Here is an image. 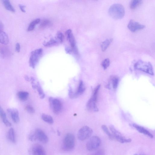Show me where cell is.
I'll return each instance as SVG.
<instances>
[{"label":"cell","instance_id":"cell-1","mask_svg":"<svg viewBox=\"0 0 155 155\" xmlns=\"http://www.w3.org/2000/svg\"><path fill=\"white\" fill-rule=\"evenodd\" d=\"M108 13L113 19H121L125 15V9L122 5L115 4L111 6L108 10Z\"/></svg>","mask_w":155,"mask_h":155},{"label":"cell","instance_id":"cell-2","mask_svg":"<svg viewBox=\"0 0 155 155\" xmlns=\"http://www.w3.org/2000/svg\"><path fill=\"white\" fill-rule=\"evenodd\" d=\"M29 140L32 141H38L43 144H46L49 141L48 137L43 131L37 129L31 132L29 136Z\"/></svg>","mask_w":155,"mask_h":155},{"label":"cell","instance_id":"cell-3","mask_svg":"<svg viewBox=\"0 0 155 155\" xmlns=\"http://www.w3.org/2000/svg\"><path fill=\"white\" fill-rule=\"evenodd\" d=\"M135 69L149 74L154 75V72L152 65L150 62L139 60L134 65Z\"/></svg>","mask_w":155,"mask_h":155},{"label":"cell","instance_id":"cell-4","mask_svg":"<svg viewBox=\"0 0 155 155\" xmlns=\"http://www.w3.org/2000/svg\"><path fill=\"white\" fill-rule=\"evenodd\" d=\"M75 145V138L73 134L69 133L64 139L63 148L65 151H70L73 150Z\"/></svg>","mask_w":155,"mask_h":155},{"label":"cell","instance_id":"cell-5","mask_svg":"<svg viewBox=\"0 0 155 155\" xmlns=\"http://www.w3.org/2000/svg\"><path fill=\"white\" fill-rule=\"evenodd\" d=\"M43 50L39 49L32 51L29 59L30 66L34 69L43 54Z\"/></svg>","mask_w":155,"mask_h":155},{"label":"cell","instance_id":"cell-6","mask_svg":"<svg viewBox=\"0 0 155 155\" xmlns=\"http://www.w3.org/2000/svg\"><path fill=\"white\" fill-rule=\"evenodd\" d=\"M49 102L50 106L54 113L56 115L60 114L63 108L61 101L57 99L51 97L49 99Z\"/></svg>","mask_w":155,"mask_h":155},{"label":"cell","instance_id":"cell-7","mask_svg":"<svg viewBox=\"0 0 155 155\" xmlns=\"http://www.w3.org/2000/svg\"><path fill=\"white\" fill-rule=\"evenodd\" d=\"M93 132V130L87 126H83L78 133V138L81 141H84L90 137Z\"/></svg>","mask_w":155,"mask_h":155},{"label":"cell","instance_id":"cell-8","mask_svg":"<svg viewBox=\"0 0 155 155\" xmlns=\"http://www.w3.org/2000/svg\"><path fill=\"white\" fill-rule=\"evenodd\" d=\"M101 141L97 136H94L88 141L86 144L87 150L90 151L96 150L100 146Z\"/></svg>","mask_w":155,"mask_h":155},{"label":"cell","instance_id":"cell-9","mask_svg":"<svg viewBox=\"0 0 155 155\" xmlns=\"http://www.w3.org/2000/svg\"><path fill=\"white\" fill-rule=\"evenodd\" d=\"M110 129L112 133L113 139H114L122 143H130L132 141V140L131 139H127L124 138L121 134L113 126H110Z\"/></svg>","mask_w":155,"mask_h":155},{"label":"cell","instance_id":"cell-10","mask_svg":"<svg viewBox=\"0 0 155 155\" xmlns=\"http://www.w3.org/2000/svg\"><path fill=\"white\" fill-rule=\"evenodd\" d=\"M30 155H46V153L44 147L39 144L32 145L29 150Z\"/></svg>","mask_w":155,"mask_h":155},{"label":"cell","instance_id":"cell-11","mask_svg":"<svg viewBox=\"0 0 155 155\" xmlns=\"http://www.w3.org/2000/svg\"><path fill=\"white\" fill-rule=\"evenodd\" d=\"M65 34H66L67 39L70 44L72 51L75 55H78L79 54L78 50L76 46L75 40L72 31L71 29H69L66 31Z\"/></svg>","mask_w":155,"mask_h":155},{"label":"cell","instance_id":"cell-12","mask_svg":"<svg viewBox=\"0 0 155 155\" xmlns=\"http://www.w3.org/2000/svg\"><path fill=\"white\" fill-rule=\"evenodd\" d=\"M128 27L131 31L134 33L144 29L145 26L134 20H131L128 24Z\"/></svg>","mask_w":155,"mask_h":155},{"label":"cell","instance_id":"cell-13","mask_svg":"<svg viewBox=\"0 0 155 155\" xmlns=\"http://www.w3.org/2000/svg\"><path fill=\"white\" fill-rule=\"evenodd\" d=\"M7 111L10 115L13 122L16 123H19L20 119L19 113L18 110L16 109H9Z\"/></svg>","mask_w":155,"mask_h":155},{"label":"cell","instance_id":"cell-14","mask_svg":"<svg viewBox=\"0 0 155 155\" xmlns=\"http://www.w3.org/2000/svg\"><path fill=\"white\" fill-rule=\"evenodd\" d=\"M10 49L7 46H0V56L3 58H7L11 54Z\"/></svg>","mask_w":155,"mask_h":155},{"label":"cell","instance_id":"cell-15","mask_svg":"<svg viewBox=\"0 0 155 155\" xmlns=\"http://www.w3.org/2000/svg\"><path fill=\"white\" fill-rule=\"evenodd\" d=\"M96 103L94 102L90 98L88 101L86 105L87 110L90 111H98L99 109Z\"/></svg>","mask_w":155,"mask_h":155},{"label":"cell","instance_id":"cell-16","mask_svg":"<svg viewBox=\"0 0 155 155\" xmlns=\"http://www.w3.org/2000/svg\"><path fill=\"white\" fill-rule=\"evenodd\" d=\"M133 126L140 133L146 135L151 138H153V135L144 127L135 124H133Z\"/></svg>","mask_w":155,"mask_h":155},{"label":"cell","instance_id":"cell-17","mask_svg":"<svg viewBox=\"0 0 155 155\" xmlns=\"http://www.w3.org/2000/svg\"><path fill=\"white\" fill-rule=\"evenodd\" d=\"M0 117H1L3 122L6 126L7 127L11 126V123L8 120L6 115L5 113L1 106H0Z\"/></svg>","mask_w":155,"mask_h":155},{"label":"cell","instance_id":"cell-18","mask_svg":"<svg viewBox=\"0 0 155 155\" xmlns=\"http://www.w3.org/2000/svg\"><path fill=\"white\" fill-rule=\"evenodd\" d=\"M9 42V38L8 35L3 31H0V43L5 45Z\"/></svg>","mask_w":155,"mask_h":155},{"label":"cell","instance_id":"cell-19","mask_svg":"<svg viewBox=\"0 0 155 155\" xmlns=\"http://www.w3.org/2000/svg\"><path fill=\"white\" fill-rule=\"evenodd\" d=\"M86 88L84 83L82 81H80L77 88V92H75L77 98L82 94L84 92Z\"/></svg>","mask_w":155,"mask_h":155},{"label":"cell","instance_id":"cell-20","mask_svg":"<svg viewBox=\"0 0 155 155\" xmlns=\"http://www.w3.org/2000/svg\"><path fill=\"white\" fill-rule=\"evenodd\" d=\"M7 136L8 139L12 142L14 143L16 142L15 132L13 128H11L9 130Z\"/></svg>","mask_w":155,"mask_h":155},{"label":"cell","instance_id":"cell-21","mask_svg":"<svg viewBox=\"0 0 155 155\" xmlns=\"http://www.w3.org/2000/svg\"><path fill=\"white\" fill-rule=\"evenodd\" d=\"M17 97L22 102L27 100L29 97V93L25 91H20L17 94Z\"/></svg>","mask_w":155,"mask_h":155},{"label":"cell","instance_id":"cell-22","mask_svg":"<svg viewBox=\"0 0 155 155\" xmlns=\"http://www.w3.org/2000/svg\"><path fill=\"white\" fill-rule=\"evenodd\" d=\"M113 40L112 38L107 39L101 43V47L102 50L105 52L108 48Z\"/></svg>","mask_w":155,"mask_h":155},{"label":"cell","instance_id":"cell-23","mask_svg":"<svg viewBox=\"0 0 155 155\" xmlns=\"http://www.w3.org/2000/svg\"><path fill=\"white\" fill-rule=\"evenodd\" d=\"M2 1L6 9L12 12H15V10L10 1H8V0H5V1Z\"/></svg>","mask_w":155,"mask_h":155},{"label":"cell","instance_id":"cell-24","mask_svg":"<svg viewBox=\"0 0 155 155\" xmlns=\"http://www.w3.org/2000/svg\"><path fill=\"white\" fill-rule=\"evenodd\" d=\"M41 119L45 122L49 124H52L53 123L54 121L52 117L49 115L43 114L41 115Z\"/></svg>","mask_w":155,"mask_h":155},{"label":"cell","instance_id":"cell-25","mask_svg":"<svg viewBox=\"0 0 155 155\" xmlns=\"http://www.w3.org/2000/svg\"><path fill=\"white\" fill-rule=\"evenodd\" d=\"M100 87L101 86L100 85H99L97 86L96 88H94L92 96L90 98L94 101V102L96 103L97 102L98 93Z\"/></svg>","mask_w":155,"mask_h":155},{"label":"cell","instance_id":"cell-26","mask_svg":"<svg viewBox=\"0 0 155 155\" xmlns=\"http://www.w3.org/2000/svg\"><path fill=\"white\" fill-rule=\"evenodd\" d=\"M142 1L139 0H134L131 1L130 4V7L131 9L135 10L142 3Z\"/></svg>","mask_w":155,"mask_h":155},{"label":"cell","instance_id":"cell-27","mask_svg":"<svg viewBox=\"0 0 155 155\" xmlns=\"http://www.w3.org/2000/svg\"><path fill=\"white\" fill-rule=\"evenodd\" d=\"M40 21L39 19H37L34 20L31 22L29 26L28 29V31H33L35 26L39 23Z\"/></svg>","mask_w":155,"mask_h":155},{"label":"cell","instance_id":"cell-28","mask_svg":"<svg viewBox=\"0 0 155 155\" xmlns=\"http://www.w3.org/2000/svg\"><path fill=\"white\" fill-rule=\"evenodd\" d=\"M36 89H37L40 98L42 99H44L45 97V94L42 88L40 86L39 82H38L36 85Z\"/></svg>","mask_w":155,"mask_h":155},{"label":"cell","instance_id":"cell-29","mask_svg":"<svg viewBox=\"0 0 155 155\" xmlns=\"http://www.w3.org/2000/svg\"><path fill=\"white\" fill-rule=\"evenodd\" d=\"M59 43V41L55 38V39H51L48 42L46 43L45 45L46 47H50L57 45Z\"/></svg>","mask_w":155,"mask_h":155},{"label":"cell","instance_id":"cell-30","mask_svg":"<svg viewBox=\"0 0 155 155\" xmlns=\"http://www.w3.org/2000/svg\"><path fill=\"white\" fill-rule=\"evenodd\" d=\"M102 128L104 132L108 136L109 138L111 139H113L112 134L110 132L108 128L105 125H103L102 126Z\"/></svg>","mask_w":155,"mask_h":155},{"label":"cell","instance_id":"cell-31","mask_svg":"<svg viewBox=\"0 0 155 155\" xmlns=\"http://www.w3.org/2000/svg\"><path fill=\"white\" fill-rule=\"evenodd\" d=\"M118 79L117 77H114L112 79V87L114 89H116L118 86Z\"/></svg>","mask_w":155,"mask_h":155},{"label":"cell","instance_id":"cell-32","mask_svg":"<svg viewBox=\"0 0 155 155\" xmlns=\"http://www.w3.org/2000/svg\"><path fill=\"white\" fill-rule=\"evenodd\" d=\"M110 61L109 58H106L102 63V66L104 70L106 69L109 66Z\"/></svg>","mask_w":155,"mask_h":155},{"label":"cell","instance_id":"cell-33","mask_svg":"<svg viewBox=\"0 0 155 155\" xmlns=\"http://www.w3.org/2000/svg\"><path fill=\"white\" fill-rule=\"evenodd\" d=\"M56 38L58 40L59 42L62 43L64 39V36L61 32H58L56 35Z\"/></svg>","mask_w":155,"mask_h":155},{"label":"cell","instance_id":"cell-34","mask_svg":"<svg viewBox=\"0 0 155 155\" xmlns=\"http://www.w3.org/2000/svg\"><path fill=\"white\" fill-rule=\"evenodd\" d=\"M51 22L49 20H45L43 21L41 24L40 27L41 28H44L48 26L51 24Z\"/></svg>","mask_w":155,"mask_h":155},{"label":"cell","instance_id":"cell-35","mask_svg":"<svg viewBox=\"0 0 155 155\" xmlns=\"http://www.w3.org/2000/svg\"><path fill=\"white\" fill-rule=\"evenodd\" d=\"M25 109L27 112L31 113V114H33L35 112V110L33 107L30 105L26 106Z\"/></svg>","mask_w":155,"mask_h":155},{"label":"cell","instance_id":"cell-36","mask_svg":"<svg viewBox=\"0 0 155 155\" xmlns=\"http://www.w3.org/2000/svg\"><path fill=\"white\" fill-rule=\"evenodd\" d=\"M69 96L71 99H74L77 98L75 93L71 89H70L69 90Z\"/></svg>","mask_w":155,"mask_h":155},{"label":"cell","instance_id":"cell-37","mask_svg":"<svg viewBox=\"0 0 155 155\" xmlns=\"http://www.w3.org/2000/svg\"><path fill=\"white\" fill-rule=\"evenodd\" d=\"M16 50L17 52H19L20 50V46L19 43H17L16 46Z\"/></svg>","mask_w":155,"mask_h":155},{"label":"cell","instance_id":"cell-38","mask_svg":"<svg viewBox=\"0 0 155 155\" xmlns=\"http://www.w3.org/2000/svg\"><path fill=\"white\" fill-rule=\"evenodd\" d=\"M19 7L20 8V10L23 13H25L26 11L25 10V6L23 5L22 4L19 5Z\"/></svg>","mask_w":155,"mask_h":155},{"label":"cell","instance_id":"cell-39","mask_svg":"<svg viewBox=\"0 0 155 155\" xmlns=\"http://www.w3.org/2000/svg\"><path fill=\"white\" fill-rule=\"evenodd\" d=\"M31 83L32 86L33 88L34 89H36V85L35 84L34 81L35 80L34 78L33 77H31Z\"/></svg>","mask_w":155,"mask_h":155},{"label":"cell","instance_id":"cell-40","mask_svg":"<svg viewBox=\"0 0 155 155\" xmlns=\"http://www.w3.org/2000/svg\"><path fill=\"white\" fill-rule=\"evenodd\" d=\"M4 25L3 22L0 20V31H3L4 29Z\"/></svg>","mask_w":155,"mask_h":155},{"label":"cell","instance_id":"cell-41","mask_svg":"<svg viewBox=\"0 0 155 155\" xmlns=\"http://www.w3.org/2000/svg\"><path fill=\"white\" fill-rule=\"evenodd\" d=\"M93 155H104V152L102 151H100L95 153Z\"/></svg>","mask_w":155,"mask_h":155},{"label":"cell","instance_id":"cell-42","mask_svg":"<svg viewBox=\"0 0 155 155\" xmlns=\"http://www.w3.org/2000/svg\"><path fill=\"white\" fill-rule=\"evenodd\" d=\"M65 51H66L67 53L69 54L71 52H72L71 49H70L68 47H67V48L65 49Z\"/></svg>","mask_w":155,"mask_h":155},{"label":"cell","instance_id":"cell-43","mask_svg":"<svg viewBox=\"0 0 155 155\" xmlns=\"http://www.w3.org/2000/svg\"><path fill=\"white\" fill-rule=\"evenodd\" d=\"M25 80L27 81H29V80H30V79H29V77L27 75H25Z\"/></svg>","mask_w":155,"mask_h":155},{"label":"cell","instance_id":"cell-44","mask_svg":"<svg viewBox=\"0 0 155 155\" xmlns=\"http://www.w3.org/2000/svg\"><path fill=\"white\" fill-rule=\"evenodd\" d=\"M134 155H141L138 154H135Z\"/></svg>","mask_w":155,"mask_h":155}]
</instances>
